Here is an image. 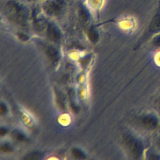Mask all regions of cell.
I'll use <instances>...</instances> for the list:
<instances>
[{"label":"cell","instance_id":"6da1fadb","mask_svg":"<svg viewBox=\"0 0 160 160\" xmlns=\"http://www.w3.org/2000/svg\"><path fill=\"white\" fill-rule=\"evenodd\" d=\"M123 142L129 156L134 159H138L144 154V146L137 138L128 134L124 137Z\"/></svg>","mask_w":160,"mask_h":160},{"label":"cell","instance_id":"7a4b0ae2","mask_svg":"<svg viewBox=\"0 0 160 160\" xmlns=\"http://www.w3.org/2000/svg\"><path fill=\"white\" fill-rule=\"evenodd\" d=\"M138 124L146 131L156 132L160 129V115L155 111L148 112L138 118Z\"/></svg>","mask_w":160,"mask_h":160},{"label":"cell","instance_id":"3957f363","mask_svg":"<svg viewBox=\"0 0 160 160\" xmlns=\"http://www.w3.org/2000/svg\"><path fill=\"white\" fill-rule=\"evenodd\" d=\"M160 32V4L154 12L148 26L146 36L151 38L154 35Z\"/></svg>","mask_w":160,"mask_h":160},{"label":"cell","instance_id":"277c9868","mask_svg":"<svg viewBox=\"0 0 160 160\" xmlns=\"http://www.w3.org/2000/svg\"><path fill=\"white\" fill-rule=\"evenodd\" d=\"M66 5L64 0H48L44 4L45 11L50 15H58Z\"/></svg>","mask_w":160,"mask_h":160},{"label":"cell","instance_id":"5b68a950","mask_svg":"<svg viewBox=\"0 0 160 160\" xmlns=\"http://www.w3.org/2000/svg\"><path fill=\"white\" fill-rule=\"evenodd\" d=\"M46 33L48 37L53 41H58L60 38V34L58 30L52 24H49Z\"/></svg>","mask_w":160,"mask_h":160},{"label":"cell","instance_id":"8992f818","mask_svg":"<svg viewBox=\"0 0 160 160\" xmlns=\"http://www.w3.org/2000/svg\"><path fill=\"white\" fill-rule=\"evenodd\" d=\"M46 54L49 59L52 62H56L58 60V52L56 49L52 47H48L46 49Z\"/></svg>","mask_w":160,"mask_h":160},{"label":"cell","instance_id":"52a82bcc","mask_svg":"<svg viewBox=\"0 0 160 160\" xmlns=\"http://www.w3.org/2000/svg\"><path fill=\"white\" fill-rule=\"evenodd\" d=\"M146 156L148 159H160V152L154 148L146 151Z\"/></svg>","mask_w":160,"mask_h":160},{"label":"cell","instance_id":"ba28073f","mask_svg":"<svg viewBox=\"0 0 160 160\" xmlns=\"http://www.w3.org/2000/svg\"><path fill=\"white\" fill-rule=\"evenodd\" d=\"M151 44L154 49L160 50V32L151 38Z\"/></svg>","mask_w":160,"mask_h":160},{"label":"cell","instance_id":"9c48e42d","mask_svg":"<svg viewBox=\"0 0 160 160\" xmlns=\"http://www.w3.org/2000/svg\"><path fill=\"white\" fill-rule=\"evenodd\" d=\"M41 157H42V154L40 152L35 151V152H32L28 155H27V156L24 158V159L26 160H38L41 159Z\"/></svg>","mask_w":160,"mask_h":160},{"label":"cell","instance_id":"30bf717a","mask_svg":"<svg viewBox=\"0 0 160 160\" xmlns=\"http://www.w3.org/2000/svg\"><path fill=\"white\" fill-rule=\"evenodd\" d=\"M88 36L89 39L92 42H96L98 39V34L96 31V30L94 29H90L88 31Z\"/></svg>","mask_w":160,"mask_h":160},{"label":"cell","instance_id":"8fae6325","mask_svg":"<svg viewBox=\"0 0 160 160\" xmlns=\"http://www.w3.org/2000/svg\"><path fill=\"white\" fill-rule=\"evenodd\" d=\"M153 146L160 152V132L158 133L155 136L153 141Z\"/></svg>","mask_w":160,"mask_h":160},{"label":"cell","instance_id":"7c38bea8","mask_svg":"<svg viewBox=\"0 0 160 160\" xmlns=\"http://www.w3.org/2000/svg\"><path fill=\"white\" fill-rule=\"evenodd\" d=\"M72 154L74 156H75L76 158H78V159H84L85 158V156L84 154V153L80 151L79 149H74L72 150Z\"/></svg>","mask_w":160,"mask_h":160},{"label":"cell","instance_id":"4fadbf2b","mask_svg":"<svg viewBox=\"0 0 160 160\" xmlns=\"http://www.w3.org/2000/svg\"><path fill=\"white\" fill-rule=\"evenodd\" d=\"M12 136H13L14 138L16 139L18 141H24L25 140V136L22 134H21L19 132H14L12 134Z\"/></svg>","mask_w":160,"mask_h":160},{"label":"cell","instance_id":"5bb4252c","mask_svg":"<svg viewBox=\"0 0 160 160\" xmlns=\"http://www.w3.org/2000/svg\"><path fill=\"white\" fill-rule=\"evenodd\" d=\"M155 106L156 109L158 110L159 112H160V92L157 96L156 100H155Z\"/></svg>","mask_w":160,"mask_h":160},{"label":"cell","instance_id":"9a60e30c","mask_svg":"<svg viewBox=\"0 0 160 160\" xmlns=\"http://www.w3.org/2000/svg\"><path fill=\"white\" fill-rule=\"evenodd\" d=\"M1 150L3 152H9L11 151V148L7 144H3L1 146Z\"/></svg>","mask_w":160,"mask_h":160},{"label":"cell","instance_id":"2e32d148","mask_svg":"<svg viewBox=\"0 0 160 160\" xmlns=\"http://www.w3.org/2000/svg\"><path fill=\"white\" fill-rule=\"evenodd\" d=\"M18 36H19V38L20 39H21L22 41H26V40L28 39V37L26 34H23V33H21V32L18 33Z\"/></svg>","mask_w":160,"mask_h":160},{"label":"cell","instance_id":"e0dca14e","mask_svg":"<svg viewBox=\"0 0 160 160\" xmlns=\"http://www.w3.org/2000/svg\"><path fill=\"white\" fill-rule=\"evenodd\" d=\"M6 111V108L5 106L3 105V104H1V107H0V112H1V113L2 114L3 112H5Z\"/></svg>","mask_w":160,"mask_h":160},{"label":"cell","instance_id":"ac0fdd59","mask_svg":"<svg viewBox=\"0 0 160 160\" xmlns=\"http://www.w3.org/2000/svg\"><path fill=\"white\" fill-rule=\"evenodd\" d=\"M156 61L157 62L158 64H160V51L156 54Z\"/></svg>","mask_w":160,"mask_h":160},{"label":"cell","instance_id":"d6986e66","mask_svg":"<svg viewBox=\"0 0 160 160\" xmlns=\"http://www.w3.org/2000/svg\"><path fill=\"white\" fill-rule=\"evenodd\" d=\"M6 129H1V131H0V133H1V135H3L4 134H6Z\"/></svg>","mask_w":160,"mask_h":160}]
</instances>
